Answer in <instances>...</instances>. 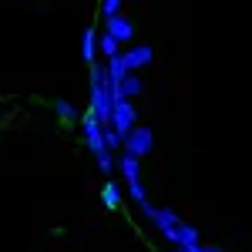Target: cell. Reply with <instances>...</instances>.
Returning a JSON list of instances; mask_svg holds the SVG:
<instances>
[{"instance_id": "7c38bea8", "label": "cell", "mask_w": 252, "mask_h": 252, "mask_svg": "<svg viewBox=\"0 0 252 252\" xmlns=\"http://www.w3.org/2000/svg\"><path fill=\"white\" fill-rule=\"evenodd\" d=\"M54 115H58L61 121H74V118H78V108H74L67 97H58V101H54Z\"/></svg>"}, {"instance_id": "7a4b0ae2", "label": "cell", "mask_w": 252, "mask_h": 252, "mask_svg": "<svg viewBox=\"0 0 252 252\" xmlns=\"http://www.w3.org/2000/svg\"><path fill=\"white\" fill-rule=\"evenodd\" d=\"M81 135H84L88 152H91L94 161H97V172L111 178V175H115V152H108V145H104V125H101L94 115H84L81 118Z\"/></svg>"}, {"instance_id": "30bf717a", "label": "cell", "mask_w": 252, "mask_h": 252, "mask_svg": "<svg viewBox=\"0 0 252 252\" xmlns=\"http://www.w3.org/2000/svg\"><path fill=\"white\" fill-rule=\"evenodd\" d=\"M81 58L88 61V64L97 61V31L94 27H88V31L81 34Z\"/></svg>"}, {"instance_id": "9c48e42d", "label": "cell", "mask_w": 252, "mask_h": 252, "mask_svg": "<svg viewBox=\"0 0 252 252\" xmlns=\"http://www.w3.org/2000/svg\"><path fill=\"white\" fill-rule=\"evenodd\" d=\"M101 205L111 209V212H118V209L125 205V185L115 182V178H108V182L101 185Z\"/></svg>"}, {"instance_id": "277c9868", "label": "cell", "mask_w": 252, "mask_h": 252, "mask_svg": "<svg viewBox=\"0 0 252 252\" xmlns=\"http://www.w3.org/2000/svg\"><path fill=\"white\" fill-rule=\"evenodd\" d=\"M135 125H138L135 101H131V97H115V104H111V118H108V128H111L118 138H125Z\"/></svg>"}, {"instance_id": "5b68a950", "label": "cell", "mask_w": 252, "mask_h": 252, "mask_svg": "<svg viewBox=\"0 0 252 252\" xmlns=\"http://www.w3.org/2000/svg\"><path fill=\"white\" fill-rule=\"evenodd\" d=\"M152 148H155V135H152V128H145V125H135L128 135L121 138V152H128V155H135V158L152 155Z\"/></svg>"}, {"instance_id": "52a82bcc", "label": "cell", "mask_w": 252, "mask_h": 252, "mask_svg": "<svg viewBox=\"0 0 252 252\" xmlns=\"http://www.w3.org/2000/svg\"><path fill=\"white\" fill-rule=\"evenodd\" d=\"M104 34H111V37L121 44V47H128L131 40H135V24L125 17V14H115V17H104Z\"/></svg>"}, {"instance_id": "8fae6325", "label": "cell", "mask_w": 252, "mask_h": 252, "mask_svg": "<svg viewBox=\"0 0 252 252\" xmlns=\"http://www.w3.org/2000/svg\"><path fill=\"white\" fill-rule=\"evenodd\" d=\"M97 51H101V58H104V61H111V58L121 54V44H118L111 34H101V37H97Z\"/></svg>"}, {"instance_id": "4fadbf2b", "label": "cell", "mask_w": 252, "mask_h": 252, "mask_svg": "<svg viewBox=\"0 0 252 252\" xmlns=\"http://www.w3.org/2000/svg\"><path fill=\"white\" fill-rule=\"evenodd\" d=\"M121 7H125V0H101V14H104V17L121 14Z\"/></svg>"}, {"instance_id": "5bb4252c", "label": "cell", "mask_w": 252, "mask_h": 252, "mask_svg": "<svg viewBox=\"0 0 252 252\" xmlns=\"http://www.w3.org/2000/svg\"><path fill=\"white\" fill-rule=\"evenodd\" d=\"M104 145H108V152H121V138H118L108 125H104Z\"/></svg>"}, {"instance_id": "ba28073f", "label": "cell", "mask_w": 252, "mask_h": 252, "mask_svg": "<svg viewBox=\"0 0 252 252\" xmlns=\"http://www.w3.org/2000/svg\"><path fill=\"white\" fill-rule=\"evenodd\" d=\"M141 91H145V81H141V74H138V71H128L121 81H115V84H111V94H115V97H131V101H135Z\"/></svg>"}, {"instance_id": "6da1fadb", "label": "cell", "mask_w": 252, "mask_h": 252, "mask_svg": "<svg viewBox=\"0 0 252 252\" xmlns=\"http://www.w3.org/2000/svg\"><path fill=\"white\" fill-rule=\"evenodd\" d=\"M141 205V215L155 225L158 232L165 235L168 242H172L175 249H192V246H198L202 242V235H198V229L195 225H189L182 215L175 212V209H168V205H155V202H138Z\"/></svg>"}, {"instance_id": "3957f363", "label": "cell", "mask_w": 252, "mask_h": 252, "mask_svg": "<svg viewBox=\"0 0 252 252\" xmlns=\"http://www.w3.org/2000/svg\"><path fill=\"white\" fill-rule=\"evenodd\" d=\"M115 168L121 172V178H125V189H128V195H131L135 202H145L148 195H145V182H141V158L128 155V152H121V155L115 158Z\"/></svg>"}, {"instance_id": "8992f818", "label": "cell", "mask_w": 252, "mask_h": 252, "mask_svg": "<svg viewBox=\"0 0 252 252\" xmlns=\"http://www.w3.org/2000/svg\"><path fill=\"white\" fill-rule=\"evenodd\" d=\"M152 58H155V51H152L148 44H128V47H121V54H118V61H121L125 71H141V67L152 64Z\"/></svg>"}]
</instances>
